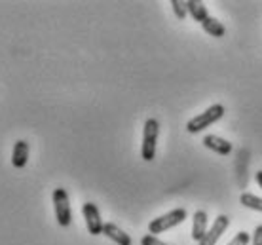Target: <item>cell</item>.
<instances>
[{"label":"cell","mask_w":262,"mask_h":245,"mask_svg":"<svg viewBox=\"0 0 262 245\" xmlns=\"http://www.w3.org/2000/svg\"><path fill=\"white\" fill-rule=\"evenodd\" d=\"M171 6H173V12L177 15V19H184L188 15V6L184 0H171Z\"/></svg>","instance_id":"14"},{"label":"cell","mask_w":262,"mask_h":245,"mask_svg":"<svg viewBox=\"0 0 262 245\" xmlns=\"http://www.w3.org/2000/svg\"><path fill=\"white\" fill-rule=\"evenodd\" d=\"M186 6H188V13L192 15V19L198 21V23H203V21L209 17L207 8L200 0H186Z\"/></svg>","instance_id":"11"},{"label":"cell","mask_w":262,"mask_h":245,"mask_svg":"<svg viewBox=\"0 0 262 245\" xmlns=\"http://www.w3.org/2000/svg\"><path fill=\"white\" fill-rule=\"evenodd\" d=\"M141 245H167V243L162 241L160 238H156V236H152V234H146V236L141 238Z\"/></svg>","instance_id":"16"},{"label":"cell","mask_w":262,"mask_h":245,"mask_svg":"<svg viewBox=\"0 0 262 245\" xmlns=\"http://www.w3.org/2000/svg\"><path fill=\"white\" fill-rule=\"evenodd\" d=\"M203 146L213 150V152L221 154V156H228L232 152V143H228V141L219 137V135H205L203 137Z\"/></svg>","instance_id":"7"},{"label":"cell","mask_w":262,"mask_h":245,"mask_svg":"<svg viewBox=\"0 0 262 245\" xmlns=\"http://www.w3.org/2000/svg\"><path fill=\"white\" fill-rule=\"evenodd\" d=\"M223 116H224V106L221 105V103H215V105H211L207 110H203V113H200L198 116L188 120L186 131L200 133V131H203V129L211 127L215 122H219V120L223 118Z\"/></svg>","instance_id":"1"},{"label":"cell","mask_w":262,"mask_h":245,"mask_svg":"<svg viewBox=\"0 0 262 245\" xmlns=\"http://www.w3.org/2000/svg\"><path fill=\"white\" fill-rule=\"evenodd\" d=\"M82 215H84L85 220V228L92 236H99L103 234V226L105 222L101 220V213H99V207L93 204V202H85L82 206Z\"/></svg>","instance_id":"5"},{"label":"cell","mask_w":262,"mask_h":245,"mask_svg":"<svg viewBox=\"0 0 262 245\" xmlns=\"http://www.w3.org/2000/svg\"><path fill=\"white\" fill-rule=\"evenodd\" d=\"M205 234H207V213L203 209H198L192 219V239L200 243Z\"/></svg>","instance_id":"9"},{"label":"cell","mask_w":262,"mask_h":245,"mask_svg":"<svg viewBox=\"0 0 262 245\" xmlns=\"http://www.w3.org/2000/svg\"><path fill=\"white\" fill-rule=\"evenodd\" d=\"M29 152H31V146L29 143L23 139H19L15 145H13V152H12V166L17 167V169H23L29 162Z\"/></svg>","instance_id":"8"},{"label":"cell","mask_w":262,"mask_h":245,"mask_svg":"<svg viewBox=\"0 0 262 245\" xmlns=\"http://www.w3.org/2000/svg\"><path fill=\"white\" fill-rule=\"evenodd\" d=\"M228 226H230V217H226V215H219V217L215 219V222H213V226L207 230V234L203 236V239L198 245H215L216 241H219V238L226 232Z\"/></svg>","instance_id":"6"},{"label":"cell","mask_w":262,"mask_h":245,"mask_svg":"<svg viewBox=\"0 0 262 245\" xmlns=\"http://www.w3.org/2000/svg\"><path fill=\"white\" fill-rule=\"evenodd\" d=\"M251 241V236L249 232H245V230H242V232H237L234 238L230 239L226 245H247Z\"/></svg>","instance_id":"15"},{"label":"cell","mask_w":262,"mask_h":245,"mask_svg":"<svg viewBox=\"0 0 262 245\" xmlns=\"http://www.w3.org/2000/svg\"><path fill=\"white\" fill-rule=\"evenodd\" d=\"M203 31L207 34H211V36H215V38H223L224 34H226V27L221 23V21H216L215 17H207V19L202 23Z\"/></svg>","instance_id":"12"},{"label":"cell","mask_w":262,"mask_h":245,"mask_svg":"<svg viewBox=\"0 0 262 245\" xmlns=\"http://www.w3.org/2000/svg\"><path fill=\"white\" fill-rule=\"evenodd\" d=\"M255 179H256V183H258V186L262 188V171H256Z\"/></svg>","instance_id":"18"},{"label":"cell","mask_w":262,"mask_h":245,"mask_svg":"<svg viewBox=\"0 0 262 245\" xmlns=\"http://www.w3.org/2000/svg\"><path fill=\"white\" fill-rule=\"evenodd\" d=\"M160 135V124L156 118H148L144 122L143 129V145H141V158L144 162H152L156 158V143Z\"/></svg>","instance_id":"2"},{"label":"cell","mask_w":262,"mask_h":245,"mask_svg":"<svg viewBox=\"0 0 262 245\" xmlns=\"http://www.w3.org/2000/svg\"><path fill=\"white\" fill-rule=\"evenodd\" d=\"M184 219H186V209H184V207L171 209L169 213H165V215L158 217V219H152L150 222H148V234H152V236L162 234V232H165V230L175 228V226H179L181 222H184Z\"/></svg>","instance_id":"3"},{"label":"cell","mask_w":262,"mask_h":245,"mask_svg":"<svg viewBox=\"0 0 262 245\" xmlns=\"http://www.w3.org/2000/svg\"><path fill=\"white\" fill-rule=\"evenodd\" d=\"M253 245H262V225H258L253 232Z\"/></svg>","instance_id":"17"},{"label":"cell","mask_w":262,"mask_h":245,"mask_svg":"<svg viewBox=\"0 0 262 245\" xmlns=\"http://www.w3.org/2000/svg\"><path fill=\"white\" fill-rule=\"evenodd\" d=\"M239 202H242L243 207H249V209H255V211L262 213V198H258L255 194L243 192L242 196H239Z\"/></svg>","instance_id":"13"},{"label":"cell","mask_w":262,"mask_h":245,"mask_svg":"<svg viewBox=\"0 0 262 245\" xmlns=\"http://www.w3.org/2000/svg\"><path fill=\"white\" fill-rule=\"evenodd\" d=\"M53 199V209H55V219L57 225L67 228L72 222V211H71V202H69V192L65 188H55L52 194Z\"/></svg>","instance_id":"4"},{"label":"cell","mask_w":262,"mask_h":245,"mask_svg":"<svg viewBox=\"0 0 262 245\" xmlns=\"http://www.w3.org/2000/svg\"><path fill=\"white\" fill-rule=\"evenodd\" d=\"M103 234H105L108 239H112L116 245H131L133 243L129 238V234H125L124 230H122L118 225H114V222H105V226H103Z\"/></svg>","instance_id":"10"}]
</instances>
